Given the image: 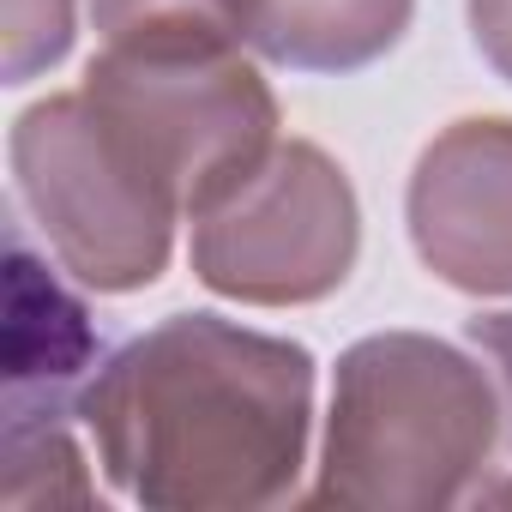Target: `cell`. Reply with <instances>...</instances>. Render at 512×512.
Returning <instances> with one entry per match:
<instances>
[{
  "mask_svg": "<svg viewBox=\"0 0 512 512\" xmlns=\"http://www.w3.org/2000/svg\"><path fill=\"white\" fill-rule=\"evenodd\" d=\"M109 482L157 512H253L296 488L314 356L217 314H169L79 398Z\"/></svg>",
  "mask_w": 512,
  "mask_h": 512,
  "instance_id": "6da1fadb",
  "label": "cell"
},
{
  "mask_svg": "<svg viewBox=\"0 0 512 512\" xmlns=\"http://www.w3.org/2000/svg\"><path fill=\"white\" fill-rule=\"evenodd\" d=\"M494 392L470 356L422 332H380L338 356L314 506L428 512L470 494L494 452Z\"/></svg>",
  "mask_w": 512,
  "mask_h": 512,
  "instance_id": "7a4b0ae2",
  "label": "cell"
},
{
  "mask_svg": "<svg viewBox=\"0 0 512 512\" xmlns=\"http://www.w3.org/2000/svg\"><path fill=\"white\" fill-rule=\"evenodd\" d=\"M13 175L55 260L103 296L157 284L181 199L145 163V151L91 103V91L43 97L13 127Z\"/></svg>",
  "mask_w": 512,
  "mask_h": 512,
  "instance_id": "3957f363",
  "label": "cell"
},
{
  "mask_svg": "<svg viewBox=\"0 0 512 512\" xmlns=\"http://www.w3.org/2000/svg\"><path fill=\"white\" fill-rule=\"evenodd\" d=\"M85 91L145 151V163L169 181L187 217L278 145V103L229 37H109V49L85 67Z\"/></svg>",
  "mask_w": 512,
  "mask_h": 512,
  "instance_id": "277c9868",
  "label": "cell"
},
{
  "mask_svg": "<svg viewBox=\"0 0 512 512\" xmlns=\"http://www.w3.org/2000/svg\"><path fill=\"white\" fill-rule=\"evenodd\" d=\"M362 247L350 175L308 139L272 145L211 205L193 211V272L205 290L253 308L332 296Z\"/></svg>",
  "mask_w": 512,
  "mask_h": 512,
  "instance_id": "5b68a950",
  "label": "cell"
},
{
  "mask_svg": "<svg viewBox=\"0 0 512 512\" xmlns=\"http://www.w3.org/2000/svg\"><path fill=\"white\" fill-rule=\"evenodd\" d=\"M410 241L464 296H512V121H452L410 175Z\"/></svg>",
  "mask_w": 512,
  "mask_h": 512,
  "instance_id": "8992f818",
  "label": "cell"
},
{
  "mask_svg": "<svg viewBox=\"0 0 512 512\" xmlns=\"http://www.w3.org/2000/svg\"><path fill=\"white\" fill-rule=\"evenodd\" d=\"M97 356V332L79 296L13 235L7 241V428L61 422Z\"/></svg>",
  "mask_w": 512,
  "mask_h": 512,
  "instance_id": "52a82bcc",
  "label": "cell"
},
{
  "mask_svg": "<svg viewBox=\"0 0 512 512\" xmlns=\"http://www.w3.org/2000/svg\"><path fill=\"white\" fill-rule=\"evenodd\" d=\"M416 13V0H253L241 43L296 73H356L380 61Z\"/></svg>",
  "mask_w": 512,
  "mask_h": 512,
  "instance_id": "ba28073f",
  "label": "cell"
},
{
  "mask_svg": "<svg viewBox=\"0 0 512 512\" xmlns=\"http://www.w3.org/2000/svg\"><path fill=\"white\" fill-rule=\"evenodd\" d=\"M0 506L7 512H61L91 506L85 458L67 440L61 422H19L7 428V476H0Z\"/></svg>",
  "mask_w": 512,
  "mask_h": 512,
  "instance_id": "9c48e42d",
  "label": "cell"
},
{
  "mask_svg": "<svg viewBox=\"0 0 512 512\" xmlns=\"http://www.w3.org/2000/svg\"><path fill=\"white\" fill-rule=\"evenodd\" d=\"M73 49V0H0V73L25 85Z\"/></svg>",
  "mask_w": 512,
  "mask_h": 512,
  "instance_id": "30bf717a",
  "label": "cell"
},
{
  "mask_svg": "<svg viewBox=\"0 0 512 512\" xmlns=\"http://www.w3.org/2000/svg\"><path fill=\"white\" fill-rule=\"evenodd\" d=\"M247 7H253V0H91L103 37H127V31H205V37H229V43H241Z\"/></svg>",
  "mask_w": 512,
  "mask_h": 512,
  "instance_id": "8fae6325",
  "label": "cell"
},
{
  "mask_svg": "<svg viewBox=\"0 0 512 512\" xmlns=\"http://www.w3.org/2000/svg\"><path fill=\"white\" fill-rule=\"evenodd\" d=\"M464 7H470V37L482 61L512 85V0H464Z\"/></svg>",
  "mask_w": 512,
  "mask_h": 512,
  "instance_id": "7c38bea8",
  "label": "cell"
},
{
  "mask_svg": "<svg viewBox=\"0 0 512 512\" xmlns=\"http://www.w3.org/2000/svg\"><path fill=\"white\" fill-rule=\"evenodd\" d=\"M470 344L500 368V386H506V416H512V314H476L470 320Z\"/></svg>",
  "mask_w": 512,
  "mask_h": 512,
  "instance_id": "4fadbf2b",
  "label": "cell"
},
{
  "mask_svg": "<svg viewBox=\"0 0 512 512\" xmlns=\"http://www.w3.org/2000/svg\"><path fill=\"white\" fill-rule=\"evenodd\" d=\"M482 500H488V506H512V476L494 482V488H482Z\"/></svg>",
  "mask_w": 512,
  "mask_h": 512,
  "instance_id": "5bb4252c",
  "label": "cell"
}]
</instances>
